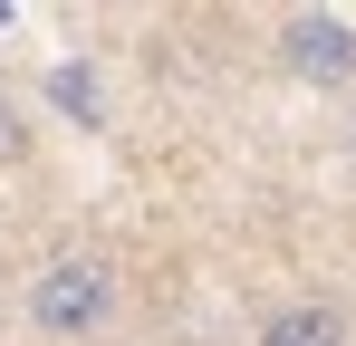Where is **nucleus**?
Returning <instances> with one entry per match:
<instances>
[{
	"mask_svg": "<svg viewBox=\"0 0 356 346\" xmlns=\"http://www.w3.org/2000/svg\"><path fill=\"white\" fill-rule=\"evenodd\" d=\"M29 318H39L49 337H97V327L116 318V270H106L97 250H67V260H49V270L29 279Z\"/></svg>",
	"mask_w": 356,
	"mask_h": 346,
	"instance_id": "nucleus-1",
	"label": "nucleus"
},
{
	"mask_svg": "<svg viewBox=\"0 0 356 346\" xmlns=\"http://www.w3.org/2000/svg\"><path fill=\"white\" fill-rule=\"evenodd\" d=\"M260 346H347V308H337V298H289V308L260 327Z\"/></svg>",
	"mask_w": 356,
	"mask_h": 346,
	"instance_id": "nucleus-3",
	"label": "nucleus"
},
{
	"mask_svg": "<svg viewBox=\"0 0 356 346\" xmlns=\"http://www.w3.org/2000/svg\"><path fill=\"white\" fill-rule=\"evenodd\" d=\"M19 154H29V125H19V97L0 87V164H19Z\"/></svg>",
	"mask_w": 356,
	"mask_h": 346,
	"instance_id": "nucleus-5",
	"label": "nucleus"
},
{
	"mask_svg": "<svg viewBox=\"0 0 356 346\" xmlns=\"http://www.w3.org/2000/svg\"><path fill=\"white\" fill-rule=\"evenodd\" d=\"M280 58H289L308 87H356V29H347V19H327V10L280 19Z\"/></svg>",
	"mask_w": 356,
	"mask_h": 346,
	"instance_id": "nucleus-2",
	"label": "nucleus"
},
{
	"mask_svg": "<svg viewBox=\"0 0 356 346\" xmlns=\"http://www.w3.org/2000/svg\"><path fill=\"white\" fill-rule=\"evenodd\" d=\"M347 145H356V125H347Z\"/></svg>",
	"mask_w": 356,
	"mask_h": 346,
	"instance_id": "nucleus-6",
	"label": "nucleus"
},
{
	"mask_svg": "<svg viewBox=\"0 0 356 346\" xmlns=\"http://www.w3.org/2000/svg\"><path fill=\"white\" fill-rule=\"evenodd\" d=\"M49 97H58V115H77V125H106V97H97V77H87V67H58V77H49Z\"/></svg>",
	"mask_w": 356,
	"mask_h": 346,
	"instance_id": "nucleus-4",
	"label": "nucleus"
}]
</instances>
